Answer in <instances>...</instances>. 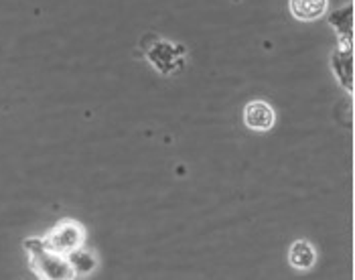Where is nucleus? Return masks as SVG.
<instances>
[{"instance_id": "f03ea898", "label": "nucleus", "mask_w": 355, "mask_h": 280, "mask_svg": "<svg viewBox=\"0 0 355 280\" xmlns=\"http://www.w3.org/2000/svg\"><path fill=\"white\" fill-rule=\"evenodd\" d=\"M41 240L47 250L67 256L85 246V227L76 220H61Z\"/></svg>"}, {"instance_id": "20e7f679", "label": "nucleus", "mask_w": 355, "mask_h": 280, "mask_svg": "<svg viewBox=\"0 0 355 280\" xmlns=\"http://www.w3.org/2000/svg\"><path fill=\"white\" fill-rule=\"evenodd\" d=\"M291 15L301 23H315L329 10V0H288Z\"/></svg>"}, {"instance_id": "39448f33", "label": "nucleus", "mask_w": 355, "mask_h": 280, "mask_svg": "<svg viewBox=\"0 0 355 280\" xmlns=\"http://www.w3.org/2000/svg\"><path fill=\"white\" fill-rule=\"evenodd\" d=\"M288 264L295 270H301V272H306V270L315 268V264H317V248L309 240L293 242V246L288 248Z\"/></svg>"}, {"instance_id": "7ed1b4c3", "label": "nucleus", "mask_w": 355, "mask_h": 280, "mask_svg": "<svg viewBox=\"0 0 355 280\" xmlns=\"http://www.w3.org/2000/svg\"><path fill=\"white\" fill-rule=\"evenodd\" d=\"M244 124L254 132H268L276 124V112L264 100H252L244 108Z\"/></svg>"}, {"instance_id": "f257e3e1", "label": "nucleus", "mask_w": 355, "mask_h": 280, "mask_svg": "<svg viewBox=\"0 0 355 280\" xmlns=\"http://www.w3.org/2000/svg\"><path fill=\"white\" fill-rule=\"evenodd\" d=\"M25 250L31 260V270L43 280H69L76 279L71 262L63 254L51 252L43 246L41 238L25 240Z\"/></svg>"}, {"instance_id": "0eeeda50", "label": "nucleus", "mask_w": 355, "mask_h": 280, "mask_svg": "<svg viewBox=\"0 0 355 280\" xmlns=\"http://www.w3.org/2000/svg\"><path fill=\"white\" fill-rule=\"evenodd\" d=\"M352 91L355 94V63H354V85H352Z\"/></svg>"}, {"instance_id": "423d86ee", "label": "nucleus", "mask_w": 355, "mask_h": 280, "mask_svg": "<svg viewBox=\"0 0 355 280\" xmlns=\"http://www.w3.org/2000/svg\"><path fill=\"white\" fill-rule=\"evenodd\" d=\"M67 258L71 262V268L76 272V279L78 277H89V274H94L96 268H98V264H100L98 262V256L92 252V250H87L85 246L78 248L76 252L67 254Z\"/></svg>"}]
</instances>
